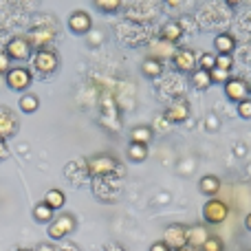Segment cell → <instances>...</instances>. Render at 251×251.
I'll return each mask as SVG.
<instances>
[{
  "label": "cell",
  "instance_id": "cell-5",
  "mask_svg": "<svg viewBox=\"0 0 251 251\" xmlns=\"http://www.w3.org/2000/svg\"><path fill=\"white\" fill-rule=\"evenodd\" d=\"M172 64L178 73L192 75L196 69H199V57H196V53L192 51V49H178V51H174V55H172Z\"/></svg>",
  "mask_w": 251,
  "mask_h": 251
},
{
  "label": "cell",
  "instance_id": "cell-22",
  "mask_svg": "<svg viewBox=\"0 0 251 251\" xmlns=\"http://www.w3.org/2000/svg\"><path fill=\"white\" fill-rule=\"evenodd\" d=\"M128 159L134 163H143L148 159V146H139V143H130L128 146Z\"/></svg>",
  "mask_w": 251,
  "mask_h": 251
},
{
  "label": "cell",
  "instance_id": "cell-36",
  "mask_svg": "<svg viewBox=\"0 0 251 251\" xmlns=\"http://www.w3.org/2000/svg\"><path fill=\"white\" fill-rule=\"evenodd\" d=\"M9 156V150H7V146H4V141H0V161H4Z\"/></svg>",
  "mask_w": 251,
  "mask_h": 251
},
{
  "label": "cell",
  "instance_id": "cell-9",
  "mask_svg": "<svg viewBox=\"0 0 251 251\" xmlns=\"http://www.w3.org/2000/svg\"><path fill=\"white\" fill-rule=\"evenodd\" d=\"M53 38H55V29H49V26H35V29H31L29 33V44L31 49H38V51H44V49H49V44L53 42Z\"/></svg>",
  "mask_w": 251,
  "mask_h": 251
},
{
  "label": "cell",
  "instance_id": "cell-10",
  "mask_svg": "<svg viewBox=\"0 0 251 251\" xmlns=\"http://www.w3.org/2000/svg\"><path fill=\"white\" fill-rule=\"evenodd\" d=\"M225 95L229 97L231 101H245V100H249V84L245 82V79H240V77H234V79H229V82L225 84Z\"/></svg>",
  "mask_w": 251,
  "mask_h": 251
},
{
  "label": "cell",
  "instance_id": "cell-2",
  "mask_svg": "<svg viewBox=\"0 0 251 251\" xmlns=\"http://www.w3.org/2000/svg\"><path fill=\"white\" fill-rule=\"evenodd\" d=\"M229 216V207L223 203L221 199H207V203L203 205V218L209 225H221Z\"/></svg>",
  "mask_w": 251,
  "mask_h": 251
},
{
  "label": "cell",
  "instance_id": "cell-28",
  "mask_svg": "<svg viewBox=\"0 0 251 251\" xmlns=\"http://www.w3.org/2000/svg\"><path fill=\"white\" fill-rule=\"evenodd\" d=\"M223 240L221 238H214V236H209L207 240H205V245L201 247V251H223Z\"/></svg>",
  "mask_w": 251,
  "mask_h": 251
},
{
  "label": "cell",
  "instance_id": "cell-30",
  "mask_svg": "<svg viewBox=\"0 0 251 251\" xmlns=\"http://www.w3.org/2000/svg\"><path fill=\"white\" fill-rule=\"evenodd\" d=\"M238 115L243 119H251V100H245L238 104Z\"/></svg>",
  "mask_w": 251,
  "mask_h": 251
},
{
  "label": "cell",
  "instance_id": "cell-24",
  "mask_svg": "<svg viewBox=\"0 0 251 251\" xmlns=\"http://www.w3.org/2000/svg\"><path fill=\"white\" fill-rule=\"evenodd\" d=\"M38 106H40V100L35 95H31V93H26V95H22L20 97V110L22 113H35L38 110Z\"/></svg>",
  "mask_w": 251,
  "mask_h": 251
},
{
  "label": "cell",
  "instance_id": "cell-38",
  "mask_svg": "<svg viewBox=\"0 0 251 251\" xmlns=\"http://www.w3.org/2000/svg\"><path fill=\"white\" fill-rule=\"evenodd\" d=\"M16 251H31V249H16Z\"/></svg>",
  "mask_w": 251,
  "mask_h": 251
},
{
  "label": "cell",
  "instance_id": "cell-39",
  "mask_svg": "<svg viewBox=\"0 0 251 251\" xmlns=\"http://www.w3.org/2000/svg\"><path fill=\"white\" fill-rule=\"evenodd\" d=\"M249 93H251V84H249Z\"/></svg>",
  "mask_w": 251,
  "mask_h": 251
},
{
  "label": "cell",
  "instance_id": "cell-33",
  "mask_svg": "<svg viewBox=\"0 0 251 251\" xmlns=\"http://www.w3.org/2000/svg\"><path fill=\"white\" fill-rule=\"evenodd\" d=\"M150 251H170V247L163 243V240H156V243L150 245Z\"/></svg>",
  "mask_w": 251,
  "mask_h": 251
},
{
  "label": "cell",
  "instance_id": "cell-4",
  "mask_svg": "<svg viewBox=\"0 0 251 251\" xmlns=\"http://www.w3.org/2000/svg\"><path fill=\"white\" fill-rule=\"evenodd\" d=\"M75 216L73 214H60L57 218H53L51 225H49V238L53 240H62L75 229Z\"/></svg>",
  "mask_w": 251,
  "mask_h": 251
},
{
  "label": "cell",
  "instance_id": "cell-25",
  "mask_svg": "<svg viewBox=\"0 0 251 251\" xmlns=\"http://www.w3.org/2000/svg\"><path fill=\"white\" fill-rule=\"evenodd\" d=\"M199 69H203V71H214L216 69V55L214 53H201V57H199Z\"/></svg>",
  "mask_w": 251,
  "mask_h": 251
},
{
  "label": "cell",
  "instance_id": "cell-32",
  "mask_svg": "<svg viewBox=\"0 0 251 251\" xmlns=\"http://www.w3.org/2000/svg\"><path fill=\"white\" fill-rule=\"evenodd\" d=\"M9 64H11V60L7 57V53H0V73L7 75V73H9V69H11Z\"/></svg>",
  "mask_w": 251,
  "mask_h": 251
},
{
  "label": "cell",
  "instance_id": "cell-15",
  "mask_svg": "<svg viewBox=\"0 0 251 251\" xmlns=\"http://www.w3.org/2000/svg\"><path fill=\"white\" fill-rule=\"evenodd\" d=\"M214 47H216L218 55H231L236 49V38L231 33H218L214 38Z\"/></svg>",
  "mask_w": 251,
  "mask_h": 251
},
{
  "label": "cell",
  "instance_id": "cell-19",
  "mask_svg": "<svg viewBox=\"0 0 251 251\" xmlns=\"http://www.w3.org/2000/svg\"><path fill=\"white\" fill-rule=\"evenodd\" d=\"M190 82L196 91H207V88L212 86V77H209V73L203 69H196L194 73L190 75Z\"/></svg>",
  "mask_w": 251,
  "mask_h": 251
},
{
  "label": "cell",
  "instance_id": "cell-34",
  "mask_svg": "<svg viewBox=\"0 0 251 251\" xmlns=\"http://www.w3.org/2000/svg\"><path fill=\"white\" fill-rule=\"evenodd\" d=\"M101 251H126V249L119 243H108V245H104V247H101Z\"/></svg>",
  "mask_w": 251,
  "mask_h": 251
},
{
  "label": "cell",
  "instance_id": "cell-18",
  "mask_svg": "<svg viewBox=\"0 0 251 251\" xmlns=\"http://www.w3.org/2000/svg\"><path fill=\"white\" fill-rule=\"evenodd\" d=\"M150 141H152V128H148V126H134L130 130V143L148 146Z\"/></svg>",
  "mask_w": 251,
  "mask_h": 251
},
{
  "label": "cell",
  "instance_id": "cell-11",
  "mask_svg": "<svg viewBox=\"0 0 251 251\" xmlns=\"http://www.w3.org/2000/svg\"><path fill=\"white\" fill-rule=\"evenodd\" d=\"M18 132V117L9 108H0V141Z\"/></svg>",
  "mask_w": 251,
  "mask_h": 251
},
{
  "label": "cell",
  "instance_id": "cell-31",
  "mask_svg": "<svg viewBox=\"0 0 251 251\" xmlns=\"http://www.w3.org/2000/svg\"><path fill=\"white\" fill-rule=\"evenodd\" d=\"M205 126H207V130H209V132H214V130H218V128H221V119H218L216 115H209V117L205 119Z\"/></svg>",
  "mask_w": 251,
  "mask_h": 251
},
{
  "label": "cell",
  "instance_id": "cell-20",
  "mask_svg": "<svg viewBox=\"0 0 251 251\" xmlns=\"http://www.w3.org/2000/svg\"><path fill=\"white\" fill-rule=\"evenodd\" d=\"M141 73L146 75V77H159V75L163 73V64H161L159 57H148L141 64Z\"/></svg>",
  "mask_w": 251,
  "mask_h": 251
},
{
  "label": "cell",
  "instance_id": "cell-23",
  "mask_svg": "<svg viewBox=\"0 0 251 251\" xmlns=\"http://www.w3.org/2000/svg\"><path fill=\"white\" fill-rule=\"evenodd\" d=\"M33 218L38 223H51L53 221V209L42 201V203H38L33 207Z\"/></svg>",
  "mask_w": 251,
  "mask_h": 251
},
{
  "label": "cell",
  "instance_id": "cell-14",
  "mask_svg": "<svg viewBox=\"0 0 251 251\" xmlns=\"http://www.w3.org/2000/svg\"><path fill=\"white\" fill-rule=\"evenodd\" d=\"M183 38V26H181V22H165L163 26H161V40L163 42H168V44H174V42H178V40Z\"/></svg>",
  "mask_w": 251,
  "mask_h": 251
},
{
  "label": "cell",
  "instance_id": "cell-29",
  "mask_svg": "<svg viewBox=\"0 0 251 251\" xmlns=\"http://www.w3.org/2000/svg\"><path fill=\"white\" fill-rule=\"evenodd\" d=\"M231 66H234V57L231 55H216V69L231 71Z\"/></svg>",
  "mask_w": 251,
  "mask_h": 251
},
{
  "label": "cell",
  "instance_id": "cell-12",
  "mask_svg": "<svg viewBox=\"0 0 251 251\" xmlns=\"http://www.w3.org/2000/svg\"><path fill=\"white\" fill-rule=\"evenodd\" d=\"M91 26H93V20H91V16H88L86 11H73L71 13V18H69V29L73 31V33H77V35H84V33H88L91 31Z\"/></svg>",
  "mask_w": 251,
  "mask_h": 251
},
{
  "label": "cell",
  "instance_id": "cell-3",
  "mask_svg": "<svg viewBox=\"0 0 251 251\" xmlns=\"http://www.w3.org/2000/svg\"><path fill=\"white\" fill-rule=\"evenodd\" d=\"M163 243L170 247V251H178L185 249L187 245V227L181 223H172V225L165 227L163 231Z\"/></svg>",
  "mask_w": 251,
  "mask_h": 251
},
{
  "label": "cell",
  "instance_id": "cell-21",
  "mask_svg": "<svg viewBox=\"0 0 251 251\" xmlns=\"http://www.w3.org/2000/svg\"><path fill=\"white\" fill-rule=\"evenodd\" d=\"M64 201H66L64 192H62V190H55V187H53V190H49L47 196H44V203H47L49 207L53 209V212H55V209H62V207H64Z\"/></svg>",
  "mask_w": 251,
  "mask_h": 251
},
{
  "label": "cell",
  "instance_id": "cell-16",
  "mask_svg": "<svg viewBox=\"0 0 251 251\" xmlns=\"http://www.w3.org/2000/svg\"><path fill=\"white\" fill-rule=\"evenodd\" d=\"M199 190H201V194L209 196V199H216L218 190H221V178L214 176V174H207V176H203L199 181Z\"/></svg>",
  "mask_w": 251,
  "mask_h": 251
},
{
  "label": "cell",
  "instance_id": "cell-37",
  "mask_svg": "<svg viewBox=\"0 0 251 251\" xmlns=\"http://www.w3.org/2000/svg\"><path fill=\"white\" fill-rule=\"evenodd\" d=\"M245 227H247V231H251V214H247V218H245Z\"/></svg>",
  "mask_w": 251,
  "mask_h": 251
},
{
  "label": "cell",
  "instance_id": "cell-26",
  "mask_svg": "<svg viewBox=\"0 0 251 251\" xmlns=\"http://www.w3.org/2000/svg\"><path fill=\"white\" fill-rule=\"evenodd\" d=\"M95 7L104 13H115L119 7H122V2H119V0H97Z\"/></svg>",
  "mask_w": 251,
  "mask_h": 251
},
{
  "label": "cell",
  "instance_id": "cell-7",
  "mask_svg": "<svg viewBox=\"0 0 251 251\" xmlns=\"http://www.w3.org/2000/svg\"><path fill=\"white\" fill-rule=\"evenodd\" d=\"M4 82L11 91H25L31 84V71L25 69V66H13L9 69V73L4 75Z\"/></svg>",
  "mask_w": 251,
  "mask_h": 251
},
{
  "label": "cell",
  "instance_id": "cell-35",
  "mask_svg": "<svg viewBox=\"0 0 251 251\" xmlns=\"http://www.w3.org/2000/svg\"><path fill=\"white\" fill-rule=\"evenodd\" d=\"M35 251H57V249H55V245H51V243H40L38 247H35Z\"/></svg>",
  "mask_w": 251,
  "mask_h": 251
},
{
  "label": "cell",
  "instance_id": "cell-8",
  "mask_svg": "<svg viewBox=\"0 0 251 251\" xmlns=\"http://www.w3.org/2000/svg\"><path fill=\"white\" fill-rule=\"evenodd\" d=\"M7 57L16 62H25L31 57V44L26 38H11L7 42Z\"/></svg>",
  "mask_w": 251,
  "mask_h": 251
},
{
  "label": "cell",
  "instance_id": "cell-1",
  "mask_svg": "<svg viewBox=\"0 0 251 251\" xmlns=\"http://www.w3.org/2000/svg\"><path fill=\"white\" fill-rule=\"evenodd\" d=\"M86 170L91 176H110L113 172H119L122 174V165L117 163V159L110 154H97V156H91L86 161Z\"/></svg>",
  "mask_w": 251,
  "mask_h": 251
},
{
  "label": "cell",
  "instance_id": "cell-6",
  "mask_svg": "<svg viewBox=\"0 0 251 251\" xmlns=\"http://www.w3.org/2000/svg\"><path fill=\"white\" fill-rule=\"evenodd\" d=\"M35 69H38L40 75H51L57 71L60 66V60H57V53L53 49H44V51L35 53V60H33Z\"/></svg>",
  "mask_w": 251,
  "mask_h": 251
},
{
  "label": "cell",
  "instance_id": "cell-27",
  "mask_svg": "<svg viewBox=\"0 0 251 251\" xmlns=\"http://www.w3.org/2000/svg\"><path fill=\"white\" fill-rule=\"evenodd\" d=\"M209 77H212V84H227L229 82V71H221V69H214L209 71Z\"/></svg>",
  "mask_w": 251,
  "mask_h": 251
},
{
  "label": "cell",
  "instance_id": "cell-13",
  "mask_svg": "<svg viewBox=\"0 0 251 251\" xmlns=\"http://www.w3.org/2000/svg\"><path fill=\"white\" fill-rule=\"evenodd\" d=\"M165 117H168L170 122H174V124L185 122V119L190 117V104H187L185 100H176L174 104L168 106V110H165Z\"/></svg>",
  "mask_w": 251,
  "mask_h": 251
},
{
  "label": "cell",
  "instance_id": "cell-40",
  "mask_svg": "<svg viewBox=\"0 0 251 251\" xmlns=\"http://www.w3.org/2000/svg\"><path fill=\"white\" fill-rule=\"evenodd\" d=\"M178 251H185V249H178Z\"/></svg>",
  "mask_w": 251,
  "mask_h": 251
},
{
  "label": "cell",
  "instance_id": "cell-17",
  "mask_svg": "<svg viewBox=\"0 0 251 251\" xmlns=\"http://www.w3.org/2000/svg\"><path fill=\"white\" fill-rule=\"evenodd\" d=\"M209 238L207 229L201 225H194V227H187V245H192V247L201 249L205 245V240Z\"/></svg>",
  "mask_w": 251,
  "mask_h": 251
}]
</instances>
